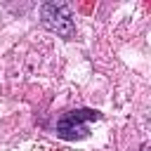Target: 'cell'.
<instances>
[{"label": "cell", "instance_id": "obj_1", "mask_svg": "<svg viewBox=\"0 0 151 151\" xmlns=\"http://www.w3.org/2000/svg\"><path fill=\"white\" fill-rule=\"evenodd\" d=\"M101 113L94 111V109H73V111H66L59 123H57V137L66 139V142H73V139H85L90 134V123L92 120H99Z\"/></svg>", "mask_w": 151, "mask_h": 151}, {"label": "cell", "instance_id": "obj_2", "mask_svg": "<svg viewBox=\"0 0 151 151\" xmlns=\"http://www.w3.org/2000/svg\"><path fill=\"white\" fill-rule=\"evenodd\" d=\"M40 19L42 26L66 40L76 35V24H73V12L66 2H45L40 7Z\"/></svg>", "mask_w": 151, "mask_h": 151}, {"label": "cell", "instance_id": "obj_3", "mask_svg": "<svg viewBox=\"0 0 151 151\" xmlns=\"http://www.w3.org/2000/svg\"><path fill=\"white\" fill-rule=\"evenodd\" d=\"M92 9H94V2H83V5H80V12H83V14H90Z\"/></svg>", "mask_w": 151, "mask_h": 151}]
</instances>
